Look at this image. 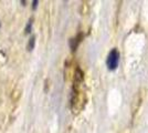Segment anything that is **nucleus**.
<instances>
[{
    "label": "nucleus",
    "instance_id": "7ed1b4c3",
    "mask_svg": "<svg viewBox=\"0 0 148 133\" xmlns=\"http://www.w3.org/2000/svg\"><path fill=\"white\" fill-rule=\"evenodd\" d=\"M34 45H36V36H31L27 44V49L29 51H32L34 49Z\"/></svg>",
    "mask_w": 148,
    "mask_h": 133
},
{
    "label": "nucleus",
    "instance_id": "39448f33",
    "mask_svg": "<svg viewBox=\"0 0 148 133\" xmlns=\"http://www.w3.org/2000/svg\"><path fill=\"white\" fill-rule=\"evenodd\" d=\"M38 3H39V1H38V0L32 1V9H36V8L38 7Z\"/></svg>",
    "mask_w": 148,
    "mask_h": 133
},
{
    "label": "nucleus",
    "instance_id": "f257e3e1",
    "mask_svg": "<svg viewBox=\"0 0 148 133\" xmlns=\"http://www.w3.org/2000/svg\"><path fill=\"white\" fill-rule=\"evenodd\" d=\"M118 62H119V52H118L117 49H113V50L108 53L107 56V59H106V65L108 70H115L117 68Z\"/></svg>",
    "mask_w": 148,
    "mask_h": 133
},
{
    "label": "nucleus",
    "instance_id": "423d86ee",
    "mask_svg": "<svg viewBox=\"0 0 148 133\" xmlns=\"http://www.w3.org/2000/svg\"><path fill=\"white\" fill-rule=\"evenodd\" d=\"M0 27H1V22H0Z\"/></svg>",
    "mask_w": 148,
    "mask_h": 133
},
{
    "label": "nucleus",
    "instance_id": "20e7f679",
    "mask_svg": "<svg viewBox=\"0 0 148 133\" xmlns=\"http://www.w3.org/2000/svg\"><path fill=\"white\" fill-rule=\"evenodd\" d=\"M32 25H33V19H32V18H30V19L28 20L27 25H25V33H30V32L32 31Z\"/></svg>",
    "mask_w": 148,
    "mask_h": 133
},
{
    "label": "nucleus",
    "instance_id": "f03ea898",
    "mask_svg": "<svg viewBox=\"0 0 148 133\" xmlns=\"http://www.w3.org/2000/svg\"><path fill=\"white\" fill-rule=\"evenodd\" d=\"M82 38H83L82 33H79V34H77L75 38H73V39H71V40H70V45H71V49H72L73 51L76 50V48H77L79 43L81 42Z\"/></svg>",
    "mask_w": 148,
    "mask_h": 133
}]
</instances>
